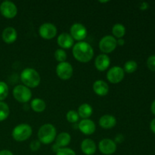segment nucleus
Instances as JSON below:
<instances>
[{
  "mask_svg": "<svg viewBox=\"0 0 155 155\" xmlns=\"http://www.w3.org/2000/svg\"><path fill=\"white\" fill-rule=\"evenodd\" d=\"M73 54L78 61L87 63L93 58L92 47L86 42H79L73 48Z\"/></svg>",
  "mask_w": 155,
  "mask_h": 155,
  "instance_id": "1",
  "label": "nucleus"
},
{
  "mask_svg": "<svg viewBox=\"0 0 155 155\" xmlns=\"http://www.w3.org/2000/svg\"><path fill=\"white\" fill-rule=\"evenodd\" d=\"M21 80L24 86L28 88H36L41 81L40 76L36 70L33 68H26L21 72Z\"/></svg>",
  "mask_w": 155,
  "mask_h": 155,
  "instance_id": "2",
  "label": "nucleus"
},
{
  "mask_svg": "<svg viewBox=\"0 0 155 155\" xmlns=\"http://www.w3.org/2000/svg\"><path fill=\"white\" fill-rule=\"evenodd\" d=\"M56 129L53 125L46 124L42 125L38 132L39 141L42 143L48 145L55 140Z\"/></svg>",
  "mask_w": 155,
  "mask_h": 155,
  "instance_id": "3",
  "label": "nucleus"
},
{
  "mask_svg": "<svg viewBox=\"0 0 155 155\" xmlns=\"http://www.w3.org/2000/svg\"><path fill=\"white\" fill-rule=\"evenodd\" d=\"M32 133L33 131L30 125L25 124H20L15 127L12 131V137L18 142H24L31 136Z\"/></svg>",
  "mask_w": 155,
  "mask_h": 155,
  "instance_id": "4",
  "label": "nucleus"
},
{
  "mask_svg": "<svg viewBox=\"0 0 155 155\" xmlns=\"http://www.w3.org/2000/svg\"><path fill=\"white\" fill-rule=\"evenodd\" d=\"M13 95L15 99L19 102L26 103L31 98L32 92L27 86L24 85H18L14 89Z\"/></svg>",
  "mask_w": 155,
  "mask_h": 155,
  "instance_id": "5",
  "label": "nucleus"
},
{
  "mask_svg": "<svg viewBox=\"0 0 155 155\" xmlns=\"http://www.w3.org/2000/svg\"><path fill=\"white\" fill-rule=\"evenodd\" d=\"M117 43L116 38L114 36H105L100 40L99 48L103 53H110L116 48Z\"/></svg>",
  "mask_w": 155,
  "mask_h": 155,
  "instance_id": "6",
  "label": "nucleus"
},
{
  "mask_svg": "<svg viewBox=\"0 0 155 155\" xmlns=\"http://www.w3.org/2000/svg\"><path fill=\"white\" fill-rule=\"evenodd\" d=\"M73 67L68 62H61L57 65L56 68V74L58 77L63 80H68L73 75Z\"/></svg>",
  "mask_w": 155,
  "mask_h": 155,
  "instance_id": "7",
  "label": "nucleus"
},
{
  "mask_svg": "<svg viewBox=\"0 0 155 155\" xmlns=\"http://www.w3.org/2000/svg\"><path fill=\"white\" fill-rule=\"evenodd\" d=\"M0 12L6 18H14L18 14L17 6L12 2L4 1L0 5Z\"/></svg>",
  "mask_w": 155,
  "mask_h": 155,
  "instance_id": "8",
  "label": "nucleus"
},
{
  "mask_svg": "<svg viewBox=\"0 0 155 155\" xmlns=\"http://www.w3.org/2000/svg\"><path fill=\"white\" fill-rule=\"evenodd\" d=\"M125 72L120 67L115 66L110 68L107 73V78L111 83H119L124 80Z\"/></svg>",
  "mask_w": 155,
  "mask_h": 155,
  "instance_id": "9",
  "label": "nucleus"
},
{
  "mask_svg": "<svg viewBox=\"0 0 155 155\" xmlns=\"http://www.w3.org/2000/svg\"><path fill=\"white\" fill-rule=\"evenodd\" d=\"M39 33L43 39H53L57 34V28L53 24L45 23L39 27Z\"/></svg>",
  "mask_w": 155,
  "mask_h": 155,
  "instance_id": "10",
  "label": "nucleus"
},
{
  "mask_svg": "<svg viewBox=\"0 0 155 155\" xmlns=\"http://www.w3.org/2000/svg\"><path fill=\"white\" fill-rule=\"evenodd\" d=\"M71 36L77 41L83 40L87 36V30L83 24L76 23L71 27Z\"/></svg>",
  "mask_w": 155,
  "mask_h": 155,
  "instance_id": "11",
  "label": "nucleus"
},
{
  "mask_svg": "<svg viewBox=\"0 0 155 155\" xmlns=\"http://www.w3.org/2000/svg\"><path fill=\"white\" fill-rule=\"evenodd\" d=\"M99 151L105 155H110L116 151L117 145L114 141L110 139H104L99 142L98 145Z\"/></svg>",
  "mask_w": 155,
  "mask_h": 155,
  "instance_id": "12",
  "label": "nucleus"
},
{
  "mask_svg": "<svg viewBox=\"0 0 155 155\" xmlns=\"http://www.w3.org/2000/svg\"><path fill=\"white\" fill-rule=\"evenodd\" d=\"M78 128L83 134L92 135L95 131V124L92 120L89 119H83L80 122Z\"/></svg>",
  "mask_w": 155,
  "mask_h": 155,
  "instance_id": "13",
  "label": "nucleus"
},
{
  "mask_svg": "<svg viewBox=\"0 0 155 155\" xmlns=\"http://www.w3.org/2000/svg\"><path fill=\"white\" fill-rule=\"evenodd\" d=\"M110 64V58L105 54H99L95 61V66L99 71H104L109 68Z\"/></svg>",
  "mask_w": 155,
  "mask_h": 155,
  "instance_id": "14",
  "label": "nucleus"
},
{
  "mask_svg": "<svg viewBox=\"0 0 155 155\" xmlns=\"http://www.w3.org/2000/svg\"><path fill=\"white\" fill-rule=\"evenodd\" d=\"M58 44L60 47H61L62 48H71L73 45H74V39H73L72 36H71V34H68L67 33H61L58 36L57 39Z\"/></svg>",
  "mask_w": 155,
  "mask_h": 155,
  "instance_id": "15",
  "label": "nucleus"
},
{
  "mask_svg": "<svg viewBox=\"0 0 155 155\" xmlns=\"http://www.w3.org/2000/svg\"><path fill=\"white\" fill-rule=\"evenodd\" d=\"M3 41L7 44H12L15 42L18 37V33L14 27H9L5 29L2 35Z\"/></svg>",
  "mask_w": 155,
  "mask_h": 155,
  "instance_id": "16",
  "label": "nucleus"
},
{
  "mask_svg": "<svg viewBox=\"0 0 155 155\" xmlns=\"http://www.w3.org/2000/svg\"><path fill=\"white\" fill-rule=\"evenodd\" d=\"M81 150L85 154L93 155L96 151V145L92 139H86L82 142Z\"/></svg>",
  "mask_w": 155,
  "mask_h": 155,
  "instance_id": "17",
  "label": "nucleus"
},
{
  "mask_svg": "<svg viewBox=\"0 0 155 155\" xmlns=\"http://www.w3.org/2000/svg\"><path fill=\"white\" fill-rule=\"evenodd\" d=\"M93 90L98 95L104 96L108 93L109 86L103 80H97L93 84Z\"/></svg>",
  "mask_w": 155,
  "mask_h": 155,
  "instance_id": "18",
  "label": "nucleus"
},
{
  "mask_svg": "<svg viewBox=\"0 0 155 155\" xmlns=\"http://www.w3.org/2000/svg\"><path fill=\"white\" fill-rule=\"evenodd\" d=\"M117 124L116 118L110 114L103 115L99 119V125L103 129H111Z\"/></svg>",
  "mask_w": 155,
  "mask_h": 155,
  "instance_id": "19",
  "label": "nucleus"
},
{
  "mask_svg": "<svg viewBox=\"0 0 155 155\" xmlns=\"http://www.w3.org/2000/svg\"><path fill=\"white\" fill-rule=\"evenodd\" d=\"M71 141V137L69 133H61L56 137L55 144L60 148H65L70 144Z\"/></svg>",
  "mask_w": 155,
  "mask_h": 155,
  "instance_id": "20",
  "label": "nucleus"
},
{
  "mask_svg": "<svg viewBox=\"0 0 155 155\" xmlns=\"http://www.w3.org/2000/svg\"><path fill=\"white\" fill-rule=\"evenodd\" d=\"M92 112H93L92 107L88 104H83L79 107L78 114L83 119H88L89 117L92 116Z\"/></svg>",
  "mask_w": 155,
  "mask_h": 155,
  "instance_id": "21",
  "label": "nucleus"
},
{
  "mask_svg": "<svg viewBox=\"0 0 155 155\" xmlns=\"http://www.w3.org/2000/svg\"><path fill=\"white\" fill-rule=\"evenodd\" d=\"M30 106H31V108L34 111L38 112V113L44 111L45 107H46L45 102L42 99H40V98H35V99H33L31 101Z\"/></svg>",
  "mask_w": 155,
  "mask_h": 155,
  "instance_id": "22",
  "label": "nucleus"
},
{
  "mask_svg": "<svg viewBox=\"0 0 155 155\" xmlns=\"http://www.w3.org/2000/svg\"><path fill=\"white\" fill-rule=\"evenodd\" d=\"M112 33L115 37L122 39L126 33V27L121 24H116L112 28Z\"/></svg>",
  "mask_w": 155,
  "mask_h": 155,
  "instance_id": "23",
  "label": "nucleus"
},
{
  "mask_svg": "<svg viewBox=\"0 0 155 155\" xmlns=\"http://www.w3.org/2000/svg\"><path fill=\"white\" fill-rule=\"evenodd\" d=\"M9 107L6 103L0 101V122L7 119L9 115Z\"/></svg>",
  "mask_w": 155,
  "mask_h": 155,
  "instance_id": "24",
  "label": "nucleus"
},
{
  "mask_svg": "<svg viewBox=\"0 0 155 155\" xmlns=\"http://www.w3.org/2000/svg\"><path fill=\"white\" fill-rule=\"evenodd\" d=\"M137 68L138 64L135 61H128L124 64V72L127 73V74H132V73H134L137 70Z\"/></svg>",
  "mask_w": 155,
  "mask_h": 155,
  "instance_id": "25",
  "label": "nucleus"
},
{
  "mask_svg": "<svg viewBox=\"0 0 155 155\" xmlns=\"http://www.w3.org/2000/svg\"><path fill=\"white\" fill-rule=\"evenodd\" d=\"M8 95V87L5 82L0 81V101H3Z\"/></svg>",
  "mask_w": 155,
  "mask_h": 155,
  "instance_id": "26",
  "label": "nucleus"
},
{
  "mask_svg": "<svg viewBox=\"0 0 155 155\" xmlns=\"http://www.w3.org/2000/svg\"><path fill=\"white\" fill-rule=\"evenodd\" d=\"M54 58H55V59L59 63L64 62L67 59L66 51L64 50L61 49V48L57 49L55 51V52H54Z\"/></svg>",
  "mask_w": 155,
  "mask_h": 155,
  "instance_id": "27",
  "label": "nucleus"
},
{
  "mask_svg": "<svg viewBox=\"0 0 155 155\" xmlns=\"http://www.w3.org/2000/svg\"><path fill=\"white\" fill-rule=\"evenodd\" d=\"M79 116L78 113L75 110H69L67 114V120H68V122L72 123V124H74V123H77L78 121Z\"/></svg>",
  "mask_w": 155,
  "mask_h": 155,
  "instance_id": "28",
  "label": "nucleus"
},
{
  "mask_svg": "<svg viewBox=\"0 0 155 155\" xmlns=\"http://www.w3.org/2000/svg\"><path fill=\"white\" fill-rule=\"evenodd\" d=\"M56 155H76V153L71 148H62L56 152Z\"/></svg>",
  "mask_w": 155,
  "mask_h": 155,
  "instance_id": "29",
  "label": "nucleus"
},
{
  "mask_svg": "<svg viewBox=\"0 0 155 155\" xmlns=\"http://www.w3.org/2000/svg\"><path fill=\"white\" fill-rule=\"evenodd\" d=\"M148 68L151 71H155V55H151L147 60Z\"/></svg>",
  "mask_w": 155,
  "mask_h": 155,
  "instance_id": "30",
  "label": "nucleus"
},
{
  "mask_svg": "<svg viewBox=\"0 0 155 155\" xmlns=\"http://www.w3.org/2000/svg\"><path fill=\"white\" fill-rule=\"evenodd\" d=\"M40 145V142H39V140H33V142H31V143H30V148L32 151H36L39 149Z\"/></svg>",
  "mask_w": 155,
  "mask_h": 155,
  "instance_id": "31",
  "label": "nucleus"
},
{
  "mask_svg": "<svg viewBox=\"0 0 155 155\" xmlns=\"http://www.w3.org/2000/svg\"><path fill=\"white\" fill-rule=\"evenodd\" d=\"M148 7H149V5H148V3L145 2H142L140 4V5H139V8H140L141 10H143V11L148 9Z\"/></svg>",
  "mask_w": 155,
  "mask_h": 155,
  "instance_id": "32",
  "label": "nucleus"
},
{
  "mask_svg": "<svg viewBox=\"0 0 155 155\" xmlns=\"http://www.w3.org/2000/svg\"><path fill=\"white\" fill-rule=\"evenodd\" d=\"M123 141H124V136H123L122 135H118V136L116 137V139H115L114 142L115 143H116V142L120 143V142H122Z\"/></svg>",
  "mask_w": 155,
  "mask_h": 155,
  "instance_id": "33",
  "label": "nucleus"
},
{
  "mask_svg": "<svg viewBox=\"0 0 155 155\" xmlns=\"http://www.w3.org/2000/svg\"><path fill=\"white\" fill-rule=\"evenodd\" d=\"M0 155H13V154L8 150H2L0 151Z\"/></svg>",
  "mask_w": 155,
  "mask_h": 155,
  "instance_id": "34",
  "label": "nucleus"
},
{
  "mask_svg": "<svg viewBox=\"0 0 155 155\" xmlns=\"http://www.w3.org/2000/svg\"><path fill=\"white\" fill-rule=\"evenodd\" d=\"M150 127H151V131L155 134V119L152 120V121L151 122V124H150Z\"/></svg>",
  "mask_w": 155,
  "mask_h": 155,
  "instance_id": "35",
  "label": "nucleus"
},
{
  "mask_svg": "<svg viewBox=\"0 0 155 155\" xmlns=\"http://www.w3.org/2000/svg\"><path fill=\"white\" fill-rule=\"evenodd\" d=\"M117 43L119 45H124V43H125V41L123 39H119L118 40H117Z\"/></svg>",
  "mask_w": 155,
  "mask_h": 155,
  "instance_id": "36",
  "label": "nucleus"
},
{
  "mask_svg": "<svg viewBox=\"0 0 155 155\" xmlns=\"http://www.w3.org/2000/svg\"><path fill=\"white\" fill-rule=\"evenodd\" d=\"M52 151H54V152H57L58 151L59 149H60V148H59L58 146L57 145H56V144H54V145H53V146H52Z\"/></svg>",
  "mask_w": 155,
  "mask_h": 155,
  "instance_id": "37",
  "label": "nucleus"
},
{
  "mask_svg": "<svg viewBox=\"0 0 155 155\" xmlns=\"http://www.w3.org/2000/svg\"><path fill=\"white\" fill-rule=\"evenodd\" d=\"M151 112H152V113L155 115V100L154 101H153L152 104H151Z\"/></svg>",
  "mask_w": 155,
  "mask_h": 155,
  "instance_id": "38",
  "label": "nucleus"
}]
</instances>
